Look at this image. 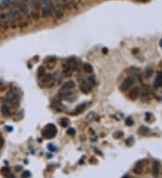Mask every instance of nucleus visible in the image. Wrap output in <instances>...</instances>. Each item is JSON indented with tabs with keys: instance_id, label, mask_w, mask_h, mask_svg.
Wrapping results in <instances>:
<instances>
[{
	"instance_id": "1",
	"label": "nucleus",
	"mask_w": 162,
	"mask_h": 178,
	"mask_svg": "<svg viewBox=\"0 0 162 178\" xmlns=\"http://www.w3.org/2000/svg\"><path fill=\"white\" fill-rule=\"evenodd\" d=\"M17 7L25 18H31V8L29 0H14Z\"/></svg>"
},
{
	"instance_id": "2",
	"label": "nucleus",
	"mask_w": 162,
	"mask_h": 178,
	"mask_svg": "<svg viewBox=\"0 0 162 178\" xmlns=\"http://www.w3.org/2000/svg\"><path fill=\"white\" fill-rule=\"evenodd\" d=\"M31 8V18L33 20H39L41 17L40 11L42 9L41 0H29Z\"/></svg>"
},
{
	"instance_id": "3",
	"label": "nucleus",
	"mask_w": 162,
	"mask_h": 178,
	"mask_svg": "<svg viewBox=\"0 0 162 178\" xmlns=\"http://www.w3.org/2000/svg\"><path fill=\"white\" fill-rule=\"evenodd\" d=\"M57 131L58 129L54 124H48L42 130V135L43 138L50 140V139H53L57 135Z\"/></svg>"
},
{
	"instance_id": "4",
	"label": "nucleus",
	"mask_w": 162,
	"mask_h": 178,
	"mask_svg": "<svg viewBox=\"0 0 162 178\" xmlns=\"http://www.w3.org/2000/svg\"><path fill=\"white\" fill-rule=\"evenodd\" d=\"M0 28L3 30H8L9 27V16L6 11L0 12Z\"/></svg>"
},
{
	"instance_id": "5",
	"label": "nucleus",
	"mask_w": 162,
	"mask_h": 178,
	"mask_svg": "<svg viewBox=\"0 0 162 178\" xmlns=\"http://www.w3.org/2000/svg\"><path fill=\"white\" fill-rule=\"evenodd\" d=\"M53 6H50V5H44V6H42V9H41V17L43 18V19H47L50 17H52L53 16Z\"/></svg>"
},
{
	"instance_id": "6",
	"label": "nucleus",
	"mask_w": 162,
	"mask_h": 178,
	"mask_svg": "<svg viewBox=\"0 0 162 178\" xmlns=\"http://www.w3.org/2000/svg\"><path fill=\"white\" fill-rule=\"evenodd\" d=\"M52 1H53L54 5L61 7L64 11L65 10H69V9L72 8L69 2H68V0H52Z\"/></svg>"
},
{
	"instance_id": "7",
	"label": "nucleus",
	"mask_w": 162,
	"mask_h": 178,
	"mask_svg": "<svg viewBox=\"0 0 162 178\" xmlns=\"http://www.w3.org/2000/svg\"><path fill=\"white\" fill-rule=\"evenodd\" d=\"M133 81H134V79H133L131 77H129V78H125L124 80L123 81V83L121 84V85H120L121 91L125 92V91H127L128 89H130V87H131V86L132 85V84H133Z\"/></svg>"
},
{
	"instance_id": "8",
	"label": "nucleus",
	"mask_w": 162,
	"mask_h": 178,
	"mask_svg": "<svg viewBox=\"0 0 162 178\" xmlns=\"http://www.w3.org/2000/svg\"><path fill=\"white\" fill-rule=\"evenodd\" d=\"M52 17H54L57 20L62 19L64 17V10L61 9L59 6L54 5V7H53V16H52Z\"/></svg>"
},
{
	"instance_id": "9",
	"label": "nucleus",
	"mask_w": 162,
	"mask_h": 178,
	"mask_svg": "<svg viewBox=\"0 0 162 178\" xmlns=\"http://www.w3.org/2000/svg\"><path fill=\"white\" fill-rule=\"evenodd\" d=\"M53 76L52 74H45L43 77H42V79H41V82L43 85H49L52 81H53Z\"/></svg>"
},
{
	"instance_id": "10",
	"label": "nucleus",
	"mask_w": 162,
	"mask_h": 178,
	"mask_svg": "<svg viewBox=\"0 0 162 178\" xmlns=\"http://www.w3.org/2000/svg\"><path fill=\"white\" fill-rule=\"evenodd\" d=\"M139 95H140V88L139 87H134V88H132L130 91L129 98L131 100L134 101V100H136L138 98Z\"/></svg>"
},
{
	"instance_id": "11",
	"label": "nucleus",
	"mask_w": 162,
	"mask_h": 178,
	"mask_svg": "<svg viewBox=\"0 0 162 178\" xmlns=\"http://www.w3.org/2000/svg\"><path fill=\"white\" fill-rule=\"evenodd\" d=\"M75 86H76V84L73 80L66 81L61 85V90H70V89H73Z\"/></svg>"
},
{
	"instance_id": "12",
	"label": "nucleus",
	"mask_w": 162,
	"mask_h": 178,
	"mask_svg": "<svg viewBox=\"0 0 162 178\" xmlns=\"http://www.w3.org/2000/svg\"><path fill=\"white\" fill-rule=\"evenodd\" d=\"M79 89H80V91L83 93V94H86V95H87V94H89L90 92H91V86L88 85V84H87V83H81L80 85H79Z\"/></svg>"
},
{
	"instance_id": "13",
	"label": "nucleus",
	"mask_w": 162,
	"mask_h": 178,
	"mask_svg": "<svg viewBox=\"0 0 162 178\" xmlns=\"http://www.w3.org/2000/svg\"><path fill=\"white\" fill-rule=\"evenodd\" d=\"M0 112L2 113V115L5 117H9L11 115L10 108L7 104H2V106L0 107Z\"/></svg>"
},
{
	"instance_id": "14",
	"label": "nucleus",
	"mask_w": 162,
	"mask_h": 178,
	"mask_svg": "<svg viewBox=\"0 0 162 178\" xmlns=\"http://www.w3.org/2000/svg\"><path fill=\"white\" fill-rule=\"evenodd\" d=\"M160 173V163L158 161H154L152 165V175L153 176H158Z\"/></svg>"
},
{
	"instance_id": "15",
	"label": "nucleus",
	"mask_w": 162,
	"mask_h": 178,
	"mask_svg": "<svg viewBox=\"0 0 162 178\" xmlns=\"http://www.w3.org/2000/svg\"><path fill=\"white\" fill-rule=\"evenodd\" d=\"M154 85L156 87H161L162 86V74H159L156 78H155V82H154Z\"/></svg>"
},
{
	"instance_id": "16",
	"label": "nucleus",
	"mask_w": 162,
	"mask_h": 178,
	"mask_svg": "<svg viewBox=\"0 0 162 178\" xmlns=\"http://www.w3.org/2000/svg\"><path fill=\"white\" fill-rule=\"evenodd\" d=\"M71 96V92H69V90H61V92H60L59 96L65 99H68V97Z\"/></svg>"
},
{
	"instance_id": "17",
	"label": "nucleus",
	"mask_w": 162,
	"mask_h": 178,
	"mask_svg": "<svg viewBox=\"0 0 162 178\" xmlns=\"http://www.w3.org/2000/svg\"><path fill=\"white\" fill-rule=\"evenodd\" d=\"M139 133L141 134V135H149V132H150V129H149V128H147L146 126H142V127H140V129H139Z\"/></svg>"
},
{
	"instance_id": "18",
	"label": "nucleus",
	"mask_w": 162,
	"mask_h": 178,
	"mask_svg": "<svg viewBox=\"0 0 162 178\" xmlns=\"http://www.w3.org/2000/svg\"><path fill=\"white\" fill-rule=\"evenodd\" d=\"M87 108V104L86 103H83V104H80L79 105L77 106L76 108V113H81L83 111H85V109Z\"/></svg>"
},
{
	"instance_id": "19",
	"label": "nucleus",
	"mask_w": 162,
	"mask_h": 178,
	"mask_svg": "<svg viewBox=\"0 0 162 178\" xmlns=\"http://www.w3.org/2000/svg\"><path fill=\"white\" fill-rule=\"evenodd\" d=\"M83 69L86 73H92L93 72V67L92 66L88 63H85L83 65Z\"/></svg>"
},
{
	"instance_id": "20",
	"label": "nucleus",
	"mask_w": 162,
	"mask_h": 178,
	"mask_svg": "<svg viewBox=\"0 0 162 178\" xmlns=\"http://www.w3.org/2000/svg\"><path fill=\"white\" fill-rule=\"evenodd\" d=\"M45 73H46L45 67H44L43 66H40L39 68H38V70H37V75H38L40 78H42V77H43V76L45 75Z\"/></svg>"
},
{
	"instance_id": "21",
	"label": "nucleus",
	"mask_w": 162,
	"mask_h": 178,
	"mask_svg": "<svg viewBox=\"0 0 162 178\" xmlns=\"http://www.w3.org/2000/svg\"><path fill=\"white\" fill-rule=\"evenodd\" d=\"M73 71L74 69L73 68H64L63 71H62V75H64L65 77H70L72 74H73Z\"/></svg>"
},
{
	"instance_id": "22",
	"label": "nucleus",
	"mask_w": 162,
	"mask_h": 178,
	"mask_svg": "<svg viewBox=\"0 0 162 178\" xmlns=\"http://www.w3.org/2000/svg\"><path fill=\"white\" fill-rule=\"evenodd\" d=\"M1 4L3 5V6L5 7V8H9L12 5H13V0H3L2 2H1Z\"/></svg>"
},
{
	"instance_id": "23",
	"label": "nucleus",
	"mask_w": 162,
	"mask_h": 178,
	"mask_svg": "<svg viewBox=\"0 0 162 178\" xmlns=\"http://www.w3.org/2000/svg\"><path fill=\"white\" fill-rule=\"evenodd\" d=\"M142 166L141 165V163H138L137 165H136V166L134 167V169H133V172L135 173V174H142Z\"/></svg>"
},
{
	"instance_id": "24",
	"label": "nucleus",
	"mask_w": 162,
	"mask_h": 178,
	"mask_svg": "<svg viewBox=\"0 0 162 178\" xmlns=\"http://www.w3.org/2000/svg\"><path fill=\"white\" fill-rule=\"evenodd\" d=\"M60 122H61V127H63V128H66V127H68L69 125V121H68V118H62Z\"/></svg>"
},
{
	"instance_id": "25",
	"label": "nucleus",
	"mask_w": 162,
	"mask_h": 178,
	"mask_svg": "<svg viewBox=\"0 0 162 178\" xmlns=\"http://www.w3.org/2000/svg\"><path fill=\"white\" fill-rule=\"evenodd\" d=\"M68 2H69V4H70L71 7H73V8H77V7H78V4L80 2V0H68Z\"/></svg>"
},
{
	"instance_id": "26",
	"label": "nucleus",
	"mask_w": 162,
	"mask_h": 178,
	"mask_svg": "<svg viewBox=\"0 0 162 178\" xmlns=\"http://www.w3.org/2000/svg\"><path fill=\"white\" fill-rule=\"evenodd\" d=\"M152 69L151 68H149V67H148L147 69L145 70V73H144V75H145V78H149V77H151V75H152Z\"/></svg>"
},
{
	"instance_id": "27",
	"label": "nucleus",
	"mask_w": 162,
	"mask_h": 178,
	"mask_svg": "<svg viewBox=\"0 0 162 178\" xmlns=\"http://www.w3.org/2000/svg\"><path fill=\"white\" fill-rule=\"evenodd\" d=\"M30 176H31V173L29 172V171H24V172H23V174H22V178H28L30 177Z\"/></svg>"
},
{
	"instance_id": "28",
	"label": "nucleus",
	"mask_w": 162,
	"mask_h": 178,
	"mask_svg": "<svg viewBox=\"0 0 162 178\" xmlns=\"http://www.w3.org/2000/svg\"><path fill=\"white\" fill-rule=\"evenodd\" d=\"M67 133H68V135H70V136H74V135L76 134V130H75V129H73V128H70V129H68Z\"/></svg>"
},
{
	"instance_id": "29",
	"label": "nucleus",
	"mask_w": 162,
	"mask_h": 178,
	"mask_svg": "<svg viewBox=\"0 0 162 178\" xmlns=\"http://www.w3.org/2000/svg\"><path fill=\"white\" fill-rule=\"evenodd\" d=\"M125 123H126L128 126H131V125H133V120H132L131 118H128V119H126Z\"/></svg>"
},
{
	"instance_id": "30",
	"label": "nucleus",
	"mask_w": 162,
	"mask_h": 178,
	"mask_svg": "<svg viewBox=\"0 0 162 178\" xmlns=\"http://www.w3.org/2000/svg\"><path fill=\"white\" fill-rule=\"evenodd\" d=\"M113 136H114V138H120V137H123V133L122 131H118V132H116V134H114Z\"/></svg>"
},
{
	"instance_id": "31",
	"label": "nucleus",
	"mask_w": 162,
	"mask_h": 178,
	"mask_svg": "<svg viewBox=\"0 0 162 178\" xmlns=\"http://www.w3.org/2000/svg\"><path fill=\"white\" fill-rule=\"evenodd\" d=\"M4 144H5V140H4V139L0 136V149L4 147Z\"/></svg>"
},
{
	"instance_id": "32",
	"label": "nucleus",
	"mask_w": 162,
	"mask_h": 178,
	"mask_svg": "<svg viewBox=\"0 0 162 178\" xmlns=\"http://www.w3.org/2000/svg\"><path fill=\"white\" fill-rule=\"evenodd\" d=\"M132 143H133V139L132 138H130L128 140H126V145L131 146Z\"/></svg>"
},
{
	"instance_id": "33",
	"label": "nucleus",
	"mask_w": 162,
	"mask_h": 178,
	"mask_svg": "<svg viewBox=\"0 0 162 178\" xmlns=\"http://www.w3.org/2000/svg\"><path fill=\"white\" fill-rule=\"evenodd\" d=\"M54 147V146L50 144V145L48 146V148L50 150H51V151H55V150H56V147Z\"/></svg>"
},
{
	"instance_id": "34",
	"label": "nucleus",
	"mask_w": 162,
	"mask_h": 178,
	"mask_svg": "<svg viewBox=\"0 0 162 178\" xmlns=\"http://www.w3.org/2000/svg\"><path fill=\"white\" fill-rule=\"evenodd\" d=\"M89 81H90V84H91V85H96V83H95V80H94V79H93L92 78H89Z\"/></svg>"
},
{
	"instance_id": "35",
	"label": "nucleus",
	"mask_w": 162,
	"mask_h": 178,
	"mask_svg": "<svg viewBox=\"0 0 162 178\" xmlns=\"http://www.w3.org/2000/svg\"><path fill=\"white\" fill-rule=\"evenodd\" d=\"M21 169H22V166H19V165H17V166L16 167V171H20Z\"/></svg>"
},
{
	"instance_id": "36",
	"label": "nucleus",
	"mask_w": 162,
	"mask_h": 178,
	"mask_svg": "<svg viewBox=\"0 0 162 178\" xmlns=\"http://www.w3.org/2000/svg\"><path fill=\"white\" fill-rule=\"evenodd\" d=\"M136 1H139V2H146L148 0H136Z\"/></svg>"
},
{
	"instance_id": "37",
	"label": "nucleus",
	"mask_w": 162,
	"mask_h": 178,
	"mask_svg": "<svg viewBox=\"0 0 162 178\" xmlns=\"http://www.w3.org/2000/svg\"><path fill=\"white\" fill-rule=\"evenodd\" d=\"M160 46H161V47H162V39H161V40H160Z\"/></svg>"
},
{
	"instance_id": "38",
	"label": "nucleus",
	"mask_w": 162,
	"mask_h": 178,
	"mask_svg": "<svg viewBox=\"0 0 162 178\" xmlns=\"http://www.w3.org/2000/svg\"><path fill=\"white\" fill-rule=\"evenodd\" d=\"M123 178H131V177H130L129 176H123Z\"/></svg>"
}]
</instances>
